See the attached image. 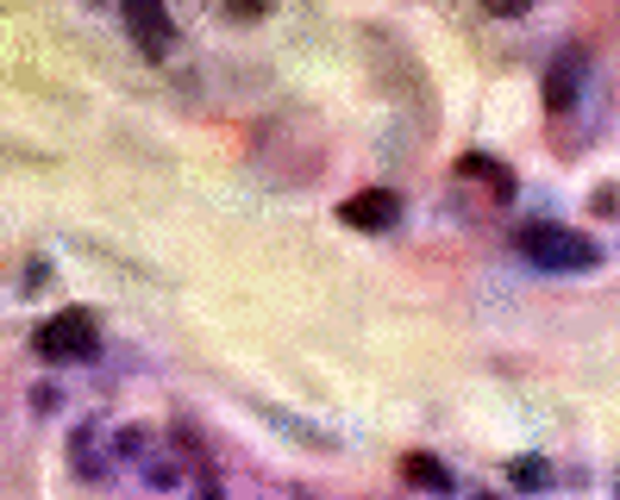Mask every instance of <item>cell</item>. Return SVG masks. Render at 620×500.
<instances>
[{
  "label": "cell",
  "instance_id": "obj_1",
  "mask_svg": "<svg viewBox=\"0 0 620 500\" xmlns=\"http://www.w3.org/2000/svg\"><path fill=\"white\" fill-rule=\"evenodd\" d=\"M514 250H521V257H533L539 270H596V263H601L596 238H582V231H570V226H552V219L521 226Z\"/></svg>",
  "mask_w": 620,
  "mask_h": 500
},
{
  "label": "cell",
  "instance_id": "obj_2",
  "mask_svg": "<svg viewBox=\"0 0 620 500\" xmlns=\"http://www.w3.org/2000/svg\"><path fill=\"white\" fill-rule=\"evenodd\" d=\"M32 350H39L44 363H88L100 350V331L82 307H70V313H51V319L32 331Z\"/></svg>",
  "mask_w": 620,
  "mask_h": 500
},
{
  "label": "cell",
  "instance_id": "obj_3",
  "mask_svg": "<svg viewBox=\"0 0 620 500\" xmlns=\"http://www.w3.org/2000/svg\"><path fill=\"white\" fill-rule=\"evenodd\" d=\"M126 25H132V39L145 57H170L175 51V20L163 7H151V0H126Z\"/></svg>",
  "mask_w": 620,
  "mask_h": 500
},
{
  "label": "cell",
  "instance_id": "obj_4",
  "mask_svg": "<svg viewBox=\"0 0 620 500\" xmlns=\"http://www.w3.org/2000/svg\"><path fill=\"white\" fill-rule=\"evenodd\" d=\"M339 219L357 226V231H388L395 219H402V200H395L388 188H364V194H351L345 207H339Z\"/></svg>",
  "mask_w": 620,
  "mask_h": 500
},
{
  "label": "cell",
  "instance_id": "obj_5",
  "mask_svg": "<svg viewBox=\"0 0 620 500\" xmlns=\"http://www.w3.org/2000/svg\"><path fill=\"white\" fill-rule=\"evenodd\" d=\"M577 81H582V51L570 44V51L552 63V76H545V107H552V113H564V107L577 100Z\"/></svg>",
  "mask_w": 620,
  "mask_h": 500
},
{
  "label": "cell",
  "instance_id": "obj_6",
  "mask_svg": "<svg viewBox=\"0 0 620 500\" xmlns=\"http://www.w3.org/2000/svg\"><path fill=\"white\" fill-rule=\"evenodd\" d=\"M458 175H464V182H483L489 188V200H514V170H502V163H495V156H458Z\"/></svg>",
  "mask_w": 620,
  "mask_h": 500
},
{
  "label": "cell",
  "instance_id": "obj_7",
  "mask_svg": "<svg viewBox=\"0 0 620 500\" xmlns=\"http://www.w3.org/2000/svg\"><path fill=\"white\" fill-rule=\"evenodd\" d=\"M407 476H414V481H427V488H451L446 463H432V457H407Z\"/></svg>",
  "mask_w": 620,
  "mask_h": 500
},
{
  "label": "cell",
  "instance_id": "obj_8",
  "mask_svg": "<svg viewBox=\"0 0 620 500\" xmlns=\"http://www.w3.org/2000/svg\"><path fill=\"white\" fill-rule=\"evenodd\" d=\"M514 481H526V488H539V481H545V463H514Z\"/></svg>",
  "mask_w": 620,
  "mask_h": 500
},
{
  "label": "cell",
  "instance_id": "obj_9",
  "mask_svg": "<svg viewBox=\"0 0 620 500\" xmlns=\"http://www.w3.org/2000/svg\"><path fill=\"white\" fill-rule=\"evenodd\" d=\"M596 213H620V188H601L596 194Z\"/></svg>",
  "mask_w": 620,
  "mask_h": 500
},
{
  "label": "cell",
  "instance_id": "obj_10",
  "mask_svg": "<svg viewBox=\"0 0 620 500\" xmlns=\"http://www.w3.org/2000/svg\"><path fill=\"white\" fill-rule=\"evenodd\" d=\"M207 500H226V494H220V488H207Z\"/></svg>",
  "mask_w": 620,
  "mask_h": 500
},
{
  "label": "cell",
  "instance_id": "obj_11",
  "mask_svg": "<svg viewBox=\"0 0 620 500\" xmlns=\"http://www.w3.org/2000/svg\"><path fill=\"white\" fill-rule=\"evenodd\" d=\"M483 500H489V494H483Z\"/></svg>",
  "mask_w": 620,
  "mask_h": 500
}]
</instances>
